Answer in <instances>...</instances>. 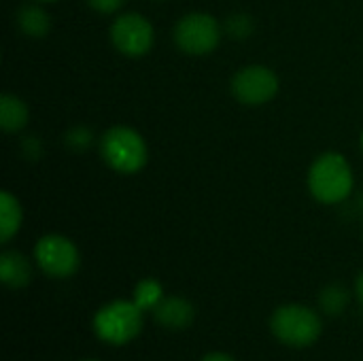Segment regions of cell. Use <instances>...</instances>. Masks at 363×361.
Here are the masks:
<instances>
[{
	"mask_svg": "<svg viewBox=\"0 0 363 361\" xmlns=\"http://www.w3.org/2000/svg\"><path fill=\"white\" fill-rule=\"evenodd\" d=\"M0 279L9 289H23L32 281V264L19 251H4L0 255Z\"/></svg>",
	"mask_w": 363,
	"mask_h": 361,
	"instance_id": "10",
	"label": "cell"
},
{
	"mask_svg": "<svg viewBox=\"0 0 363 361\" xmlns=\"http://www.w3.org/2000/svg\"><path fill=\"white\" fill-rule=\"evenodd\" d=\"M270 330L279 343L294 349L313 347L323 332V321L317 311L302 304H285L270 317Z\"/></svg>",
	"mask_w": 363,
	"mask_h": 361,
	"instance_id": "3",
	"label": "cell"
},
{
	"mask_svg": "<svg viewBox=\"0 0 363 361\" xmlns=\"http://www.w3.org/2000/svg\"><path fill=\"white\" fill-rule=\"evenodd\" d=\"M153 317L166 330H185V328H189L194 323L196 311H194V304L187 298L166 296L157 304V309L153 311Z\"/></svg>",
	"mask_w": 363,
	"mask_h": 361,
	"instance_id": "9",
	"label": "cell"
},
{
	"mask_svg": "<svg viewBox=\"0 0 363 361\" xmlns=\"http://www.w3.org/2000/svg\"><path fill=\"white\" fill-rule=\"evenodd\" d=\"M83 361H94V360H83Z\"/></svg>",
	"mask_w": 363,
	"mask_h": 361,
	"instance_id": "23",
	"label": "cell"
},
{
	"mask_svg": "<svg viewBox=\"0 0 363 361\" xmlns=\"http://www.w3.org/2000/svg\"><path fill=\"white\" fill-rule=\"evenodd\" d=\"M36 266L51 279H68L79 270L81 255L77 245L62 234H47L34 247Z\"/></svg>",
	"mask_w": 363,
	"mask_h": 361,
	"instance_id": "6",
	"label": "cell"
},
{
	"mask_svg": "<svg viewBox=\"0 0 363 361\" xmlns=\"http://www.w3.org/2000/svg\"><path fill=\"white\" fill-rule=\"evenodd\" d=\"M28 106L21 98L4 94L0 98V126L6 132H19L28 123Z\"/></svg>",
	"mask_w": 363,
	"mask_h": 361,
	"instance_id": "12",
	"label": "cell"
},
{
	"mask_svg": "<svg viewBox=\"0 0 363 361\" xmlns=\"http://www.w3.org/2000/svg\"><path fill=\"white\" fill-rule=\"evenodd\" d=\"M36 2H55V0H36Z\"/></svg>",
	"mask_w": 363,
	"mask_h": 361,
	"instance_id": "21",
	"label": "cell"
},
{
	"mask_svg": "<svg viewBox=\"0 0 363 361\" xmlns=\"http://www.w3.org/2000/svg\"><path fill=\"white\" fill-rule=\"evenodd\" d=\"M87 2L98 13H117L125 4V0H87Z\"/></svg>",
	"mask_w": 363,
	"mask_h": 361,
	"instance_id": "18",
	"label": "cell"
},
{
	"mask_svg": "<svg viewBox=\"0 0 363 361\" xmlns=\"http://www.w3.org/2000/svg\"><path fill=\"white\" fill-rule=\"evenodd\" d=\"M91 140H94V136H91V132L85 130V128H74V130H70V132L66 134V143H68V147H72V149H85V147L91 145Z\"/></svg>",
	"mask_w": 363,
	"mask_h": 361,
	"instance_id": "17",
	"label": "cell"
},
{
	"mask_svg": "<svg viewBox=\"0 0 363 361\" xmlns=\"http://www.w3.org/2000/svg\"><path fill=\"white\" fill-rule=\"evenodd\" d=\"M100 153L102 160L121 174H134L143 170L149 157L145 138L125 126H115L104 132L100 138Z\"/></svg>",
	"mask_w": 363,
	"mask_h": 361,
	"instance_id": "4",
	"label": "cell"
},
{
	"mask_svg": "<svg viewBox=\"0 0 363 361\" xmlns=\"http://www.w3.org/2000/svg\"><path fill=\"white\" fill-rule=\"evenodd\" d=\"M17 23L19 28L28 34V36H34V38H40L49 32L51 28V21H49V15L38 6V4H26L19 9L17 13Z\"/></svg>",
	"mask_w": 363,
	"mask_h": 361,
	"instance_id": "13",
	"label": "cell"
},
{
	"mask_svg": "<svg viewBox=\"0 0 363 361\" xmlns=\"http://www.w3.org/2000/svg\"><path fill=\"white\" fill-rule=\"evenodd\" d=\"M200 361H236L234 357H230L228 353H221V351H215V353H208L204 355Z\"/></svg>",
	"mask_w": 363,
	"mask_h": 361,
	"instance_id": "19",
	"label": "cell"
},
{
	"mask_svg": "<svg viewBox=\"0 0 363 361\" xmlns=\"http://www.w3.org/2000/svg\"><path fill=\"white\" fill-rule=\"evenodd\" d=\"M221 40V26L208 13H189L174 26V43L187 55H208Z\"/></svg>",
	"mask_w": 363,
	"mask_h": 361,
	"instance_id": "5",
	"label": "cell"
},
{
	"mask_svg": "<svg viewBox=\"0 0 363 361\" xmlns=\"http://www.w3.org/2000/svg\"><path fill=\"white\" fill-rule=\"evenodd\" d=\"M362 149H363V134H362Z\"/></svg>",
	"mask_w": 363,
	"mask_h": 361,
	"instance_id": "22",
	"label": "cell"
},
{
	"mask_svg": "<svg viewBox=\"0 0 363 361\" xmlns=\"http://www.w3.org/2000/svg\"><path fill=\"white\" fill-rule=\"evenodd\" d=\"M279 91V77L272 68L251 64L240 68L232 79V94L247 106H262L270 102Z\"/></svg>",
	"mask_w": 363,
	"mask_h": 361,
	"instance_id": "7",
	"label": "cell"
},
{
	"mask_svg": "<svg viewBox=\"0 0 363 361\" xmlns=\"http://www.w3.org/2000/svg\"><path fill=\"white\" fill-rule=\"evenodd\" d=\"M21 221H23V213H21L19 200L13 194L2 191V196H0V243H9L19 232Z\"/></svg>",
	"mask_w": 363,
	"mask_h": 361,
	"instance_id": "11",
	"label": "cell"
},
{
	"mask_svg": "<svg viewBox=\"0 0 363 361\" xmlns=\"http://www.w3.org/2000/svg\"><path fill=\"white\" fill-rule=\"evenodd\" d=\"M349 302H351V294L342 285H328L319 294V309L330 317L342 315L347 311Z\"/></svg>",
	"mask_w": 363,
	"mask_h": 361,
	"instance_id": "15",
	"label": "cell"
},
{
	"mask_svg": "<svg viewBox=\"0 0 363 361\" xmlns=\"http://www.w3.org/2000/svg\"><path fill=\"white\" fill-rule=\"evenodd\" d=\"M308 189L323 204H340L353 191V170L345 155L323 153L308 170Z\"/></svg>",
	"mask_w": 363,
	"mask_h": 361,
	"instance_id": "2",
	"label": "cell"
},
{
	"mask_svg": "<svg viewBox=\"0 0 363 361\" xmlns=\"http://www.w3.org/2000/svg\"><path fill=\"white\" fill-rule=\"evenodd\" d=\"M164 287L157 279H143L136 283L134 287V294H132V300L138 304V309H143L145 313H153L157 309V304L164 300Z\"/></svg>",
	"mask_w": 363,
	"mask_h": 361,
	"instance_id": "14",
	"label": "cell"
},
{
	"mask_svg": "<svg viewBox=\"0 0 363 361\" xmlns=\"http://www.w3.org/2000/svg\"><path fill=\"white\" fill-rule=\"evenodd\" d=\"M355 294H357V300H359V304L363 306V272L357 277V281H355Z\"/></svg>",
	"mask_w": 363,
	"mask_h": 361,
	"instance_id": "20",
	"label": "cell"
},
{
	"mask_svg": "<svg viewBox=\"0 0 363 361\" xmlns=\"http://www.w3.org/2000/svg\"><path fill=\"white\" fill-rule=\"evenodd\" d=\"M253 30V21L249 15H232L228 19V32L234 36V38H247Z\"/></svg>",
	"mask_w": 363,
	"mask_h": 361,
	"instance_id": "16",
	"label": "cell"
},
{
	"mask_svg": "<svg viewBox=\"0 0 363 361\" xmlns=\"http://www.w3.org/2000/svg\"><path fill=\"white\" fill-rule=\"evenodd\" d=\"M145 326V311L134 300H113L96 311L91 328L98 340L111 347H123L136 340Z\"/></svg>",
	"mask_w": 363,
	"mask_h": 361,
	"instance_id": "1",
	"label": "cell"
},
{
	"mask_svg": "<svg viewBox=\"0 0 363 361\" xmlns=\"http://www.w3.org/2000/svg\"><path fill=\"white\" fill-rule=\"evenodd\" d=\"M111 40L119 53L128 57H140L149 53V49L153 47L155 32L149 19L143 17L140 13H125L113 21Z\"/></svg>",
	"mask_w": 363,
	"mask_h": 361,
	"instance_id": "8",
	"label": "cell"
}]
</instances>
